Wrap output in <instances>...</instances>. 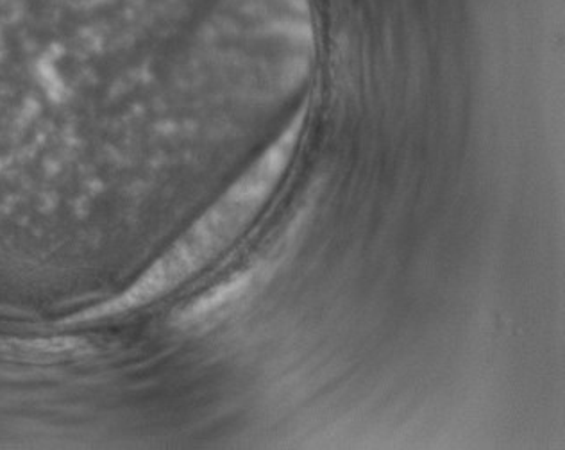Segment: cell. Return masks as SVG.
Wrapping results in <instances>:
<instances>
[{"label": "cell", "mask_w": 565, "mask_h": 450, "mask_svg": "<svg viewBox=\"0 0 565 450\" xmlns=\"http://www.w3.org/2000/svg\"><path fill=\"white\" fill-rule=\"evenodd\" d=\"M301 126L302 118L297 117L279 140L262 156V160L256 161L255 167L227 192L226 197L167 256L166 261H161L151 276L146 277V281L131 291L129 304L174 288L178 282L192 276L203 262L212 259L213 254L221 253L227 242L241 233L242 227L273 193L292 160Z\"/></svg>", "instance_id": "cell-1"}, {"label": "cell", "mask_w": 565, "mask_h": 450, "mask_svg": "<svg viewBox=\"0 0 565 450\" xmlns=\"http://www.w3.org/2000/svg\"><path fill=\"white\" fill-rule=\"evenodd\" d=\"M247 287V276H238L232 281L224 282L217 290L210 291L207 296L201 297L195 300L189 310L184 311V320H198L212 313L213 310H218L222 304H226L227 300L232 297L238 296L244 288Z\"/></svg>", "instance_id": "cell-2"}]
</instances>
